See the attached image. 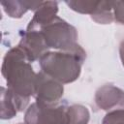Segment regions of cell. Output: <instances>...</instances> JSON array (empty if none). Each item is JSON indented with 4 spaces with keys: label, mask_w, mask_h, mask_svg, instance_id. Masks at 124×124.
<instances>
[{
    "label": "cell",
    "mask_w": 124,
    "mask_h": 124,
    "mask_svg": "<svg viewBox=\"0 0 124 124\" xmlns=\"http://www.w3.org/2000/svg\"><path fill=\"white\" fill-rule=\"evenodd\" d=\"M2 76L7 88L16 96L29 100L34 95L37 74L18 46L12 47L6 52L2 63Z\"/></svg>",
    "instance_id": "1"
},
{
    "label": "cell",
    "mask_w": 124,
    "mask_h": 124,
    "mask_svg": "<svg viewBox=\"0 0 124 124\" xmlns=\"http://www.w3.org/2000/svg\"><path fill=\"white\" fill-rule=\"evenodd\" d=\"M91 18L100 24L111 23L114 20L112 12V1H100L98 10L93 16H91Z\"/></svg>",
    "instance_id": "12"
},
{
    "label": "cell",
    "mask_w": 124,
    "mask_h": 124,
    "mask_svg": "<svg viewBox=\"0 0 124 124\" xmlns=\"http://www.w3.org/2000/svg\"><path fill=\"white\" fill-rule=\"evenodd\" d=\"M63 84L40 71L37 73L34 95L36 102L45 106L57 105L63 96Z\"/></svg>",
    "instance_id": "5"
},
{
    "label": "cell",
    "mask_w": 124,
    "mask_h": 124,
    "mask_svg": "<svg viewBox=\"0 0 124 124\" xmlns=\"http://www.w3.org/2000/svg\"><path fill=\"white\" fill-rule=\"evenodd\" d=\"M102 124H124V108L108 111Z\"/></svg>",
    "instance_id": "14"
},
{
    "label": "cell",
    "mask_w": 124,
    "mask_h": 124,
    "mask_svg": "<svg viewBox=\"0 0 124 124\" xmlns=\"http://www.w3.org/2000/svg\"><path fill=\"white\" fill-rule=\"evenodd\" d=\"M85 51L70 52L48 50L39 59L41 71L62 84L76 81L80 75L85 60Z\"/></svg>",
    "instance_id": "2"
},
{
    "label": "cell",
    "mask_w": 124,
    "mask_h": 124,
    "mask_svg": "<svg viewBox=\"0 0 124 124\" xmlns=\"http://www.w3.org/2000/svg\"><path fill=\"white\" fill-rule=\"evenodd\" d=\"M38 31L41 32L48 50L81 52L84 49L77 43L78 31L66 20L56 16Z\"/></svg>",
    "instance_id": "3"
},
{
    "label": "cell",
    "mask_w": 124,
    "mask_h": 124,
    "mask_svg": "<svg viewBox=\"0 0 124 124\" xmlns=\"http://www.w3.org/2000/svg\"><path fill=\"white\" fill-rule=\"evenodd\" d=\"M66 5L70 9L79 14H87L93 16L100 5V1H66Z\"/></svg>",
    "instance_id": "13"
},
{
    "label": "cell",
    "mask_w": 124,
    "mask_h": 124,
    "mask_svg": "<svg viewBox=\"0 0 124 124\" xmlns=\"http://www.w3.org/2000/svg\"><path fill=\"white\" fill-rule=\"evenodd\" d=\"M58 4L55 1H42L38 9L35 11V14L32 19L29 21L26 30L33 31L39 30L44 25L50 22L57 16Z\"/></svg>",
    "instance_id": "9"
},
{
    "label": "cell",
    "mask_w": 124,
    "mask_h": 124,
    "mask_svg": "<svg viewBox=\"0 0 124 124\" xmlns=\"http://www.w3.org/2000/svg\"><path fill=\"white\" fill-rule=\"evenodd\" d=\"M69 124H87L89 121V110L81 105H73L67 109Z\"/></svg>",
    "instance_id": "11"
},
{
    "label": "cell",
    "mask_w": 124,
    "mask_h": 124,
    "mask_svg": "<svg viewBox=\"0 0 124 124\" xmlns=\"http://www.w3.org/2000/svg\"><path fill=\"white\" fill-rule=\"evenodd\" d=\"M29 100L16 96L9 88L1 87V118L11 119L15 117L17 111L27 108Z\"/></svg>",
    "instance_id": "8"
},
{
    "label": "cell",
    "mask_w": 124,
    "mask_h": 124,
    "mask_svg": "<svg viewBox=\"0 0 124 124\" xmlns=\"http://www.w3.org/2000/svg\"><path fill=\"white\" fill-rule=\"evenodd\" d=\"M119 56H120L122 65L124 66V40L120 43V46H119Z\"/></svg>",
    "instance_id": "16"
},
{
    "label": "cell",
    "mask_w": 124,
    "mask_h": 124,
    "mask_svg": "<svg viewBox=\"0 0 124 124\" xmlns=\"http://www.w3.org/2000/svg\"><path fill=\"white\" fill-rule=\"evenodd\" d=\"M17 124H25V123H17Z\"/></svg>",
    "instance_id": "17"
},
{
    "label": "cell",
    "mask_w": 124,
    "mask_h": 124,
    "mask_svg": "<svg viewBox=\"0 0 124 124\" xmlns=\"http://www.w3.org/2000/svg\"><path fill=\"white\" fill-rule=\"evenodd\" d=\"M113 18L124 25V1H112Z\"/></svg>",
    "instance_id": "15"
},
{
    "label": "cell",
    "mask_w": 124,
    "mask_h": 124,
    "mask_svg": "<svg viewBox=\"0 0 124 124\" xmlns=\"http://www.w3.org/2000/svg\"><path fill=\"white\" fill-rule=\"evenodd\" d=\"M68 107L65 105L45 106L37 102L31 104L25 111V124H69Z\"/></svg>",
    "instance_id": "4"
},
{
    "label": "cell",
    "mask_w": 124,
    "mask_h": 124,
    "mask_svg": "<svg viewBox=\"0 0 124 124\" xmlns=\"http://www.w3.org/2000/svg\"><path fill=\"white\" fill-rule=\"evenodd\" d=\"M95 103L107 111L124 108V90L113 84H105L96 91Z\"/></svg>",
    "instance_id": "6"
},
{
    "label": "cell",
    "mask_w": 124,
    "mask_h": 124,
    "mask_svg": "<svg viewBox=\"0 0 124 124\" xmlns=\"http://www.w3.org/2000/svg\"><path fill=\"white\" fill-rule=\"evenodd\" d=\"M42 1H2L4 12L13 18H20L28 10L36 11Z\"/></svg>",
    "instance_id": "10"
},
{
    "label": "cell",
    "mask_w": 124,
    "mask_h": 124,
    "mask_svg": "<svg viewBox=\"0 0 124 124\" xmlns=\"http://www.w3.org/2000/svg\"><path fill=\"white\" fill-rule=\"evenodd\" d=\"M17 46L21 48L29 62L39 60L45 52L48 51V48L46 47V43L44 41V38L41 32L38 30H25Z\"/></svg>",
    "instance_id": "7"
}]
</instances>
